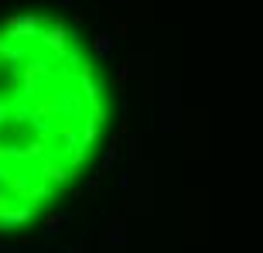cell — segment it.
I'll return each mask as SVG.
<instances>
[{
    "label": "cell",
    "mask_w": 263,
    "mask_h": 253,
    "mask_svg": "<svg viewBox=\"0 0 263 253\" xmlns=\"http://www.w3.org/2000/svg\"><path fill=\"white\" fill-rule=\"evenodd\" d=\"M106 120V82L72 24L51 14L0 24V229L68 192Z\"/></svg>",
    "instance_id": "6da1fadb"
}]
</instances>
